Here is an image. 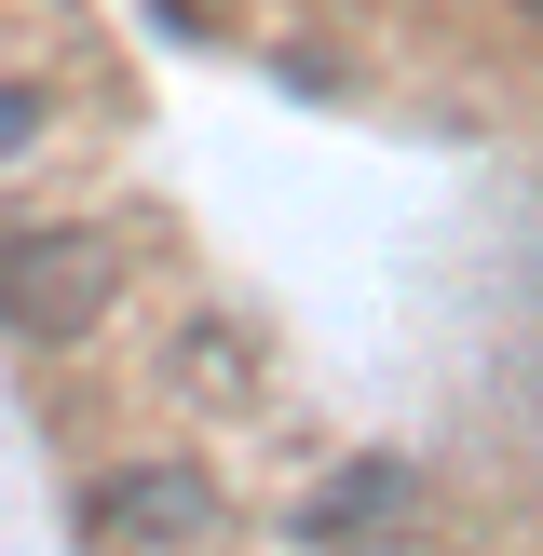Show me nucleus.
Instances as JSON below:
<instances>
[{
  "label": "nucleus",
  "instance_id": "4",
  "mask_svg": "<svg viewBox=\"0 0 543 556\" xmlns=\"http://www.w3.org/2000/svg\"><path fill=\"white\" fill-rule=\"evenodd\" d=\"M177 380H190L204 407H244V394H258V367H244L231 326H190V340H177Z\"/></svg>",
  "mask_w": 543,
  "mask_h": 556
},
{
  "label": "nucleus",
  "instance_id": "2",
  "mask_svg": "<svg viewBox=\"0 0 543 556\" xmlns=\"http://www.w3.org/2000/svg\"><path fill=\"white\" fill-rule=\"evenodd\" d=\"M96 530L109 543H204L217 489H204V462H123V476L96 489Z\"/></svg>",
  "mask_w": 543,
  "mask_h": 556
},
{
  "label": "nucleus",
  "instance_id": "5",
  "mask_svg": "<svg viewBox=\"0 0 543 556\" xmlns=\"http://www.w3.org/2000/svg\"><path fill=\"white\" fill-rule=\"evenodd\" d=\"M27 136H41V96H27V81H0V163H14Z\"/></svg>",
  "mask_w": 543,
  "mask_h": 556
},
{
  "label": "nucleus",
  "instance_id": "6",
  "mask_svg": "<svg viewBox=\"0 0 543 556\" xmlns=\"http://www.w3.org/2000/svg\"><path fill=\"white\" fill-rule=\"evenodd\" d=\"M530 27H543V0H530Z\"/></svg>",
  "mask_w": 543,
  "mask_h": 556
},
{
  "label": "nucleus",
  "instance_id": "3",
  "mask_svg": "<svg viewBox=\"0 0 543 556\" xmlns=\"http://www.w3.org/2000/svg\"><path fill=\"white\" fill-rule=\"evenodd\" d=\"M407 503V462H353V476H326L313 503H286V530L299 543H340V530H367V516H394Z\"/></svg>",
  "mask_w": 543,
  "mask_h": 556
},
{
  "label": "nucleus",
  "instance_id": "1",
  "mask_svg": "<svg viewBox=\"0 0 543 556\" xmlns=\"http://www.w3.org/2000/svg\"><path fill=\"white\" fill-rule=\"evenodd\" d=\"M123 299V244L109 231H14L0 244V326L27 353H81Z\"/></svg>",
  "mask_w": 543,
  "mask_h": 556
}]
</instances>
